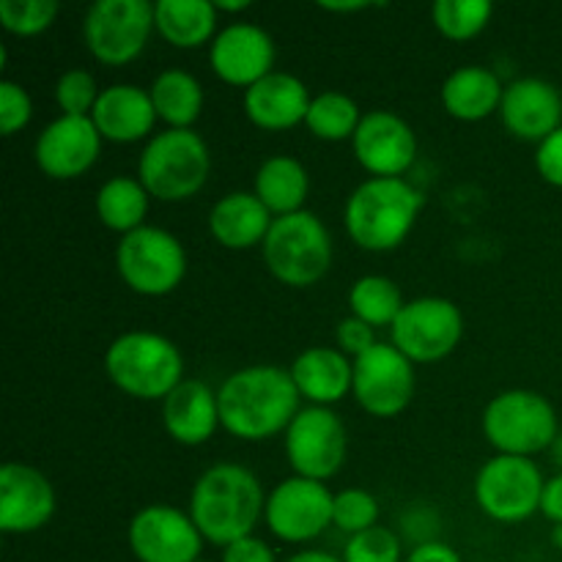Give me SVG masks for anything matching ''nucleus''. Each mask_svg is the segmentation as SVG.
<instances>
[{
	"label": "nucleus",
	"instance_id": "nucleus-1",
	"mask_svg": "<svg viewBox=\"0 0 562 562\" xmlns=\"http://www.w3.org/2000/svg\"><path fill=\"white\" fill-rule=\"evenodd\" d=\"M220 426L241 442H263L289 431L302 398L283 366H247L225 376L217 390Z\"/></svg>",
	"mask_w": 562,
	"mask_h": 562
},
{
	"label": "nucleus",
	"instance_id": "nucleus-2",
	"mask_svg": "<svg viewBox=\"0 0 562 562\" xmlns=\"http://www.w3.org/2000/svg\"><path fill=\"white\" fill-rule=\"evenodd\" d=\"M263 486L247 467L220 461L209 467L190 492V510L203 541L225 549L250 538L263 519Z\"/></svg>",
	"mask_w": 562,
	"mask_h": 562
},
{
	"label": "nucleus",
	"instance_id": "nucleus-3",
	"mask_svg": "<svg viewBox=\"0 0 562 562\" xmlns=\"http://www.w3.org/2000/svg\"><path fill=\"white\" fill-rule=\"evenodd\" d=\"M423 203V192L406 179H366L346 201V234L362 250L390 252L412 234Z\"/></svg>",
	"mask_w": 562,
	"mask_h": 562
},
{
	"label": "nucleus",
	"instance_id": "nucleus-4",
	"mask_svg": "<svg viewBox=\"0 0 562 562\" xmlns=\"http://www.w3.org/2000/svg\"><path fill=\"white\" fill-rule=\"evenodd\" d=\"M104 373L130 398L165 401L184 382V357L165 335L132 329L108 346Z\"/></svg>",
	"mask_w": 562,
	"mask_h": 562
},
{
	"label": "nucleus",
	"instance_id": "nucleus-5",
	"mask_svg": "<svg viewBox=\"0 0 562 562\" xmlns=\"http://www.w3.org/2000/svg\"><path fill=\"white\" fill-rule=\"evenodd\" d=\"M209 173L212 151L195 130L157 132L137 159V179L151 201H190L206 187Z\"/></svg>",
	"mask_w": 562,
	"mask_h": 562
},
{
	"label": "nucleus",
	"instance_id": "nucleus-6",
	"mask_svg": "<svg viewBox=\"0 0 562 562\" xmlns=\"http://www.w3.org/2000/svg\"><path fill=\"white\" fill-rule=\"evenodd\" d=\"M483 437L499 456H532L552 450L560 420L552 401L536 390H503L486 404L481 417Z\"/></svg>",
	"mask_w": 562,
	"mask_h": 562
},
{
	"label": "nucleus",
	"instance_id": "nucleus-7",
	"mask_svg": "<svg viewBox=\"0 0 562 562\" xmlns=\"http://www.w3.org/2000/svg\"><path fill=\"white\" fill-rule=\"evenodd\" d=\"M261 256L278 283L289 289H311L333 267V236L324 220L305 209L289 217H274Z\"/></svg>",
	"mask_w": 562,
	"mask_h": 562
},
{
	"label": "nucleus",
	"instance_id": "nucleus-8",
	"mask_svg": "<svg viewBox=\"0 0 562 562\" xmlns=\"http://www.w3.org/2000/svg\"><path fill=\"white\" fill-rule=\"evenodd\" d=\"M115 269L130 291L140 296H168L184 283L187 250L179 236L157 225H143L121 236Z\"/></svg>",
	"mask_w": 562,
	"mask_h": 562
},
{
	"label": "nucleus",
	"instance_id": "nucleus-9",
	"mask_svg": "<svg viewBox=\"0 0 562 562\" xmlns=\"http://www.w3.org/2000/svg\"><path fill=\"white\" fill-rule=\"evenodd\" d=\"M543 488L547 477L536 461L497 453L477 470L472 494L477 508L492 521L519 525L541 514Z\"/></svg>",
	"mask_w": 562,
	"mask_h": 562
},
{
	"label": "nucleus",
	"instance_id": "nucleus-10",
	"mask_svg": "<svg viewBox=\"0 0 562 562\" xmlns=\"http://www.w3.org/2000/svg\"><path fill=\"white\" fill-rule=\"evenodd\" d=\"M154 31V3L148 0H97L82 20V42L102 66L140 58Z\"/></svg>",
	"mask_w": 562,
	"mask_h": 562
},
{
	"label": "nucleus",
	"instance_id": "nucleus-11",
	"mask_svg": "<svg viewBox=\"0 0 562 562\" xmlns=\"http://www.w3.org/2000/svg\"><path fill=\"white\" fill-rule=\"evenodd\" d=\"M390 344L415 366H431L459 349L464 338V316L445 296H417L404 305L390 327Z\"/></svg>",
	"mask_w": 562,
	"mask_h": 562
},
{
	"label": "nucleus",
	"instance_id": "nucleus-12",
	"mask_svg": "<svg viewBox=\"0 0 562 562\" xmlns=\"http://www.w3.org/2000/svg\"><path fill=\"white\" fill-rule=\"evenodd\" d=\"M283 437L291 470L307 481L327 483L349 456V434L329 406H302Z\"/></svg>",
	"mask_w": 562,
	"mask_h": 562
},
{
	"label": "nucleus",
	"instance_id": "nucleus-13",
	"mask_svg": "<svg viewBox=\"0 0 562 562\" xmlns=\"http://www.w3.org/2000/svg\"><path fill=\"white\" fill-rule=\"evenodd\" d=\"M415 390V362L401 355L393 344H376L355 360L351 395L371 417L379 420L398 417L412 404Z\"/></svg>",
	"mask_w": 562,
	"mask_h": 562
},
{
	"label": "nucleus",
	"instance_id": "nucleus-14",
	"mask_svg": "<svg viewBox=\"0 0 562 562\" xmlns=\"http://www.w3.org/2000/svg\"><path fill=\"white\" fill-rule=\"evenodd\" d=\"M333 505L335 494L327 483L291 475L267 494L263 521L283 543H307L333 525Z\"/></svg>",
	"mask_w": 562,
	"mask_h": 562
},
{
	"label": "nucleus",
	"instance_id": "nucleus-15",
	"mask_svg": "<svg viewBox=\"0 0 562 562\" xmlns=\"http://www.w3.org/2000/svg\"><path fill=\"white\" fill-rule=\"evenodd\" d=\"M126 543L137 562H198L206 541L190 514L157 503L132 516Z\"/></svg>",
	"mask_w": 562,
	"mask_h": 562
},
{
	"label": "nucleus",
	"instance_id": "nucleus-16",
	"mask_svg": "<svg viewBox=\"0 0 562 562\" xmlns=\"http://www.w3.org/2000/svg\"><path fill=\"white\" fill-rule=\"evenodd\" d=\"M351 151L371 179H404L417 159V135L401 115L371 110L351 137Z\"/></svg>",
	"mask_w": 562,
	"mask_h": 562
},
{
	"label": "nucleus",
	"instance_id": "nucleus-17",
	"mask_svg": "<svg viewBox=\"0 0 562 562\" xmlns=\"http://www.w3.org/2000/svg\"><path fill=\"white\" fill-rule=\"evenodd\" d=\"M274 60H278L274 38L252 22H231L220 27L214 42L209 44V66L214 77L225 86L245 88V91L272 75Z\"/></svg>",
	"mask_w": 562,
	"mask_h": 562
},
{
	"label": "nucleus",
	"instance_id": "nucleus-18",
	"mask_svg": "<svg viewBox=\"0 0 562 562\" xmlns=\"http://www.w3.org/2000/svg\"><path fill=\"white\" fill-rule=\"evenodd\" d=\"M102 143V135L91 119L58 115L33 143V159L47 179L71 181L86 176L97 165Z\"/></svg>",
	"mask_w": 562,
	"mask_h": 562
},
{
	"label": "nucleus",
	"instance_id": "nucleus-19",
	"mask_svg": "<svg viewBox=\"0 0 562 562\" xmlns=\"http://www.w3.org/2000/svg\"><path fill=\"white\" fill-rule=\"evenodd\" d=\"M55 488L42 470L9 461L0 470V530L9 536H31L55 516Z\"/></svg>",
	"mask_w": 562,
	"mask_h": 562
},
{
	"label": "nucleus",
	"instance_id": "nucleus-20",
	"mask_svg": "<svg viewBox=\"0 0 562 562\" xmlns=\"http://www.w3.org/2000/svg\"><path fill=\"white\" fill-rule=\"evenodd\" d=\"M497 115L519 140L543 143L562 126V93L543 77H519L505 86Z\"/></svg>",
	"mask_w": 562,
	"mask_h": 562
},
{
	"label": "nucleus",
	"instance_id": "nucleus-21",
	"mask_svg": "<svg viewBox=\"0 0 562 562\" xmlns=\"http://www.w3.org/2000/svg\"><path fill=\"white\" fill-rule=\"evenodd\" d=\"M311 102L313 97L305 82L289 71H272L241 97L245 115L263 132H285L305 124Z\"/></svg>",
	"mask_w": 562,
	"mask_h": 562
},
{
	"label": "nucleus",
	"instance_id": "nucleus-22",
	"mask_svg": "<svg viewBox=\"0 0 562 562\" xmlns=\"http://www.w3.org/2000/svg\"><path fill=\"white\" fill-rule=\"evenodd\" d=\"M91 121L97 124L102 140L137 143L146 140V137L151 140L154 124L159 119L148 88L132 86V82H115V86L102 88Z\"/></svg>",
	"mask_w": 562,
	"mask_h": 562
},
{
	"label": "nucleus",
	"instance_id": "nucleus-23",
	"mask_svg": "<svg viewBox=\"0 0 562 562\" xmlns=\"http://www.w3.org/2000/svg\"><path fill=\"white\" fill-rule=\"evenodd\" d=\"M162 426L176 445H184V448L206 445L217 434V428H223L217 390H212L201 379H184L162 401Z\"/></svg>",
	"mask_w": 562,
	"mask_h": 562
},
{
	"label": "nucleus",
	"instance_id": "nucleus-24",
	"mask_svg": "<svg viewBox=\"0 0 562 562\" xmlns=\"http://www.w3.org/2000/svg\"><path fill=\"white\" fill-rule=\"evenodd\" d=\"M289 371L300 390V398L307 401V406L333 409L351 393V384H355V360L329 346H311L300 351Z\"/></svg>",
	"mask_w": 562,
	"mask_h": 562
},
{
	"label": "nucleus",
	"instance_id": "nucleus-25",
	"mask_svg": "<svg viewBox=\"0 0 562 562\" xmlns=\"http://www.w3.org/2000/svg\"><path fill=\"white\" fill-rule=\"evenodd\" d=\"M209 234L225 250H252L261 247L274 217L256 198V192L236 190L220 198L209 212Z\"/></svg>",
	"mask_w": 562,
	"mask_h": 562
},
{
	"label": "nucleus",
	"instance_id": "nucleus-26",
	"mask_svg": "<svg viewBox=\"0 0 562 562\" xmlns=\"http://www.w3.org/2000/svg\"><path fill=\"white\" fill-rule=\"evenodd\" d=\"M503 93L505 86L499 82V77L486 66L475 64L450 71L448 80L439 88V99H442L448 115H453L456 121H467V124L499 113Z\"/></svg>",
	"mask_w": 562,
	"mask_h": 562
},
{
	"label": "nucleus",
	"instance_id": "nucleus-27",
	"mask_svg": "<svg viewBox=\"0 0 562 562\" xmlns=\"http://www.w3.org/2000/svg\"><path fill=\"white\" fill-rule=\"evenodd\" d=\"M252 192L272 212V217H289V214L305 212L311 176L296 157L274 154L258 165Z\"/></svg>",
	"mask_w": 562,
	"mask_h": 562
},
{
	"label": "nucleus",
	"instance_id": "nucleus-28",
	"mask_svg": "<svg viewBox=\"0 0 562 562\" xmlns=\"http://www.w3.org/2000/svg\"><path fill=\"white\" fill-rule=\"evenodd\" d=\"M217 5L209 0H157L154 25L157 33L176 49H198L212 44L220 33Z\"/></svg>",
	"mask_w": 562,
	"mask_h": 562
},
{
	"label": "nucleus",
	"instance_id": "nucleus-29",
	"mask_svg": "<svg viewBox=\"0 0 562 562\" xmlns=\"http://www.w3.org/2000/svg\"><path fill=\"white\" fill-rule=\"evenodd\" d=\"M154 110L168 130H192L203 113V86L184 69H165L148 86Z\"/></svg>",
	"mask_w": 562,
	"mask_h": 562
},
{
	"label": "nucleus",
	"instance_id": "nucleus-30",
	"mask_svg": "<svg viewBox=\"0 0 562 562\" xmlns=\"http://www.w3.org/2000/svg\"><path fill=\"white\" fill-rule=\"evenodd\" d=\"M148 206H151V195L140 184V179H132V176H113L97 190V217L113 234L126 236L143 228Z\"/></svg>",
	"mask_w": 562,
	"mask_h": 562
},
{
	"label": "nucleus",
	"instance_id": "nucleus-31",
	"mask_svg": "<svg viewBox=\"0 0 562 562\" xmlns=\"http://www.w3.org/2000/svg\"><path fill=\"white\" fill-rule=\"evenodd\" d=\"M406 300L398 283L387 274H362L349 289L351 316L362 318L366 324L376 327H393L398 313L404 311Z\"/></svg>",
	"mask_w": 562,
	"mask_h": 562
},
{
	"label": "nucleus",
	"instance_id": "nucleus-32",
	"mask_svg": "<svg viewBox=\"0 0 562 562\" xmlns=\"http://www.w3.org/2000/svg\"><path fill=\"white\" fill-rule=\"evenodd\" d=\"M360 104L344 91H322L313 97L311 110H307L305 126L313 137L324 143H344L351 140L362 121Z\"/></svg>",
	"mask_w": 562,
	"mask_h": 562
},
{
	"label": "nucleus",
	"instance_id": "nucleus-33",
	"mask_svg": "<svg viewBox=\"0 0 562 562\" xmlns=\"http://www.w3.org/2000/svg\"><path fill=\"white\" fill-rule=\"evenodd\" d=\"M494 5L488 0H437L431 5V22L448 42H470L488 27Z\"/></svg>",
	"mask_w": 562,
	"mask_h": 562
},
{
	"label": "nucleus",
	"instance_id": "nucleus-34",
	"mask_svg": "<svg viewBox=\"0 0 562 562\" xmlns=\"http://www.w3.org/2000/svg\"><path fill=\"white\" fill-rule=\"evenodd\" d=\"M55 0H0V25L16 38H33L47 31L58 16Z\"/></svg>",
	"mask_w": 562,
	"mask_h": 562
},
{
	"label": "nucleus",
	"instance_id": "nucleus-35",
	"mask_svg": "<svg viewBox=\"0 0 562 562\" xmlns=\"http://www.w3.org/2000/svg\"><path fill=\"white\" fill-rule=\"evenodd\" d=\"M379 525V499L366 488H344L335 494L333 527L346 536H357Z\"/></svg>",
	"mask_w": 562,
	"mask_h": 562
},
{
	"label": "nucleus",
	"instance_id": "nucleus-36",
	"mask_svg": "<svg viewBox=\"0 0 562 562\" xmlns=\"http://www.w3.org/2000/svg\"><path fill=\"white\" fill-rule=\"evenodd\" d=\"M102 88L97 86L88 69H69L55 82V104L60 115H77V119H91L93 108L99 102Z\"/></svg>",
	"mask_w": 562,
	"mask_h": 562
},
{
	"label": "nucleus",
	"instance_id": "nucleus-37",
	"mask_svg": "<svg viewBox=\"0 0 562 562\" xmlns=\"http://www.w3.org/2000/svg\"><path fill=\"white\" fill-rule=\"evenodd\" d=\"M344 562H401V538L390 527H371L346 541Z\"/></svg>",
	"mask_w": 562,
	"mask_h": 562
},
{
	"label": "nucleus",
	"instance_id": "nucleus-38",
	"mask_svg": "<svg viewBox=\"0 0 562 562\" xmlns=\"http://www.w3.org/2000/svg\"><path fill=\"white\" fill-rule=\"evenodd\" d=\"M33 119V99L25 86L3 77L0 80V130L5 137L25 130Z\"/></svg>",
	"mask_w": 562,
	"mask_h": 562
},
{
	"label": "nucleus",
	"instance_id": "nucleus-39",
	"mask_svg": "<svg viewBox=\"0 0 562 562\" xmlns=\"http://www.w3.org/2000/svg\"><path fill=\"white\" fill-rule=\"evenodd\" d=\"M335 340H338V349L344 351L349 360H357V357H362L366 351H371L373 346L379 344L376 329L357 316H346L344 322L338 324V329H335Z\"/></svg>",
	"mask_w": 562,
	"mask_h": 562
},
{
	"label": "nucleus",
	"instance_id": "nucleus-40",
	"mask_svg": "<svg viewBox=\"0 0 562 562\" xmlns=\"http://www.w3.org/2000/svg\"><path fill=\"white\" fill-rule=\"evenodd\" d=\"M536 170L547 184L562 190V126L558 132L538 143L536 148Z\"/></svg>",
	"mask_w": 562,
	"mask_h": 562
},
{
	"label": "nucleus",
	"instance_id": "nucleus-41",
	"mask_svg": "<svg viewBox=\"0 0 562 562\" xmlns=\"http://www.w3.org/2000/svg\"><path fill=\"white\" fill-rule=\"evenodd\" d=\"M220 562H278L274 552L269 549L267 541L250 536L241 538V541L231 543V547L223 549V560Z\"/></svg>",
	"mask_w": 562,
	"mask_h": 562
},
{
	"label": "nucleus",
	"instance_id": "nucleus-42",
	"mask_svg": "<svg viewBox=\"0 0 562 562\" xmlns=\"http://www.w3.org/2000/svg\"><path fill=\"white\" fill-rule=\"evenodd\" d=\"M406 562H464V560H461V554L456 552L450 543L431 541V543H420V547L412 549Z\"/></svg>",
	"mask_w": 562,
	"mask_h": 562
},
{
	"label": "nucleus",
	"instance_id": "nucleus-43",
	"mask_svg": "<svg viewBox=\"0 0 562 562\" xmlns=\"http://www.w3.org/2000/svg\"><path fill=\"white\" fill-rule=\"evenodd\" d=\"M541 514L547 516L552 525H562V472L547 481L541 499Z\"/></svg>",
	"mask_w": 562,
	"mask_h": 562
},
{
	"label": "nucleus",
	"instance_id": "nucleus-44",
	"mask_svg": "<svg viewBox=\"0 0 562 562\" xmlns=\"http://www.w3.org/2000/svg\"><path fill=\"white\" fill-rule=\"evenodd\" d=\"M318 9L329 11V14H355V11L373 9V3H366V0H346V3H318Z\"/></svg>",
	"mask_w": 562,
	"mask_h": 562
},
{
	"label": "nucleus",
	"instance_id": "nucleus-45",
	"mask_svg": "<svg viewBox=\"0 0 562 562\" xmlns=\"http://www.w3.org/2000/svg\"><path fill=\"white\" fill-rule=\"evenodd\" d=\"M285 562H344V560L335 558V554H329V552H322V549H305V552L291 554Z\"/></svg>",
	"mask_w": 562,
	"mask_h": 562
},
{
	"label": "nucleus",
	"instance_id": "nucleus-46",
	"mask_svg": "<svg viewBox=\"0 0 562 562\" xmlns=\"http://www.w3.org/2000/svg\"><path fill=\"white\" fill-rule=\"evenodd\" d=\"M214 5H217L220 14H236V11L250 9V3H247V0H236V3H225V0H220V3H214Z\"/></svg>",
	"mask_w": 562,
	"mask_h": 562
},
{
	"label": "nucleus",
	"instance_id": "nucleus-47",
	"mask_svg": "<svg viewBox=\"0 0 562 562\" xmlns=\"http://www.w3.org/2000/svg\"><path fill=\"white\" fill-rule=\"evenodd\" d=\"M552 543H554V549H560L562 552V525L552 527Z\"/></svg>",
	"mask_w": 562,
	"mask_h": 562
},
{
	"label": "nucleus",
	"instance_id": "nucleus-48",
	"mask_svg": "<svg viewBox=\"0 0 562 562\" xmlns=\"http://www.w3.org/2000/svg\"><path fill=\"white\" fill-rule=\"evenodd\" d=\"M552 453H554V461L562 467V434L558 437V442L552 445Z\"/></svg>",
	"mask_w": 562,
	"mask_h": 562
},
{
	"label": "nucleus",
	"instance_id": "nucleus-49",
	"mask_svg": "<svg viewBox=\"0 0 562 562\" xmlns=\"http://www.w3.org/2000/svg\"><path fill=\"white\" fill-rule=\"evenodd\" d=\"M198 562H212V560H198Z\"/></svg>",
	"mask_w": 562,
	"mask_h": 562
}]
</instances>
